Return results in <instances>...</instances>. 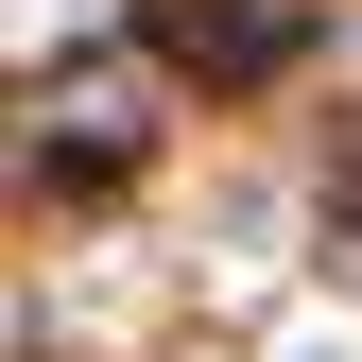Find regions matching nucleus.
Returning <instances> with one entry per match:
<instances>
[{
    "label": "nucleus",
    "mask_w": 362,
    "mask_h": 362,
    "mask_svg": "<svg viewBox=\"0 0 362 362\" xmlns=\"http://www.w3.org/2000/svg\"><path fill=\"white\" fill-rule=\"evenodd\" d=\"M293 52H310V0H173V69H207V86H259Z\"/></svg>",
    "instance_id": "f257e3e1"
}]
</instances>
